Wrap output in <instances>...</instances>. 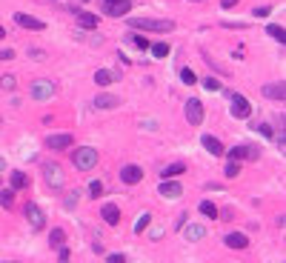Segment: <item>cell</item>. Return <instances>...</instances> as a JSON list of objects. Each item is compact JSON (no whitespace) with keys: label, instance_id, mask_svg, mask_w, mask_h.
Segmentation results:
<instances>
[{"label":"cell","instance_id":"1","mask_svg":"<svg viewBox=\"0 0 286 263\" xmlns=\"http://www.w3.org/2000/svg\"><path fill=\"white\" fill-rule=\"evenodd\" d=\"M132 29H143V32H172L175 29V20H157V17H132L129 20Z\"/></svg>","mask_w":286,"mask_h":263},{"label":"cell","instance_id":"2","mask_svg":"<svg viewBox=\"0 0 286 263\" xmlns=\"http://www.w3.org/2000/svg\"><path fill=\"white\" fill-rule=\"evenodd\" d=\"M72 160H75V166H78L80 172H92V169L98 166V149H92V146H80V149H75Z\"/></svg>","mask_w":286,"mask_h":263},{"label":"cell","instance_id":"3","mask_svg":"<svg viewBox=\"0 0 286 263\" xmlns=\"http://www.w3.org/2000/svg\"><path fill=\"white\" fill-rule=\"evenodd\" d=\"M54 92H57V89H54V83L52 80H34L32 86H29V98L40 100V103H43V100H52L54 98Z\"/></svg>","mask_w":286,"mask_h":263},{"label":"cell","instance_id":"4","mask_svg":"<svg viewBox=\"0 0 286 263\" xmlns=\"http://www.w3.org/2000/svg\"><path fill=\"white\" fill-rule=\"evenodd\" d=\"M43 178L52 189H63V183H66V175L57 163H43Z\"/></svg>","mask_w":286,"mask_h":263},{"label":"cell","instance_id":"5","mask_svg":"<svg viewBox=\"0 0 286 263\" xmlns=\"http://www.w3.org/2000/svg\"><path fill=\"white\" fill-rule=\"evenodd\" d=\"M183 115H186V120H189V126H201L203 123V103L198 98H189L186 100Z\"/></svg>","mask_w":286,"mask_h":263},{"label":"cell","instance_id":"6","mask_svg":"<svg viewBox=\"0 0 286 263\" xmlns=\"http://www.w3.org/2000/svg\"><path fill=\"white\" fill-rule=\"evenodd\" d=\"M229 103H232V115L240 117V120H246V117L252 115V103L243 98V95H235V92H229Z\"/></svg>","mask_w":286,"mask_h":263},{"label":"cell","instance_id":"7","mask_svg":"<svg viewBox=\"0 0 286 263\" xmlns=\"http://www.w3.org/2000/svg\"><path fill=\"white\" fill-rule=\"evenodd\" d=\"M103 12L109 17H126L132 12V3L129 0H103Z\"/></svg>","mask_w":286,"mask_h":263},{"label":"cell","instance_id":"8","mask_svg":"<svg viewBox=\"0 0 286 263\" xmlns=\"http://www.w3.org/2000/svg\"><path fill=\"white\" fill-rule=\"evenodd\" d=\"M223 155L237 163V160H255L258 158V149L255 146H232V149H223Z\"/></svg>","mask_w":286,"mask_h":263},{"label":"cell","instance_id":"9","mask_svg":"<svg viewBox=\"0 0 286 263\" xmlns=\"http://www.w3.org/2000/svg\"><path fill=\"white\" fill-rule=\"evenodd\" d=\"M26 217H29L32 232H40L43 226H46V214L40 212V206H37V203H26Z\"/></svg>","mask_w":286,"mask_h":263},{"label":"cell","instance_id":"10","mask_svg":"<svg viewBox=\"0 0 286 263\" xmlns=\"http://www.w3.org/2000/svg\"><path fill=\"white\" fill-rule=\"evenodd\" d=\"M120 181L126 183V186H135V183L143 181V169H140V166H135V163L123 166V169H120Z\"/></svg>","mask_w":286,"mask_h":263},{"label":"cell","instance_id":"11","mask_svg":"<svg viewBox=\"0 0 286 263\" xmlns=\"http://www.w3.org/2000/svg\"><path fill=\"white\" fill-rule=\"evenodd\" d=\"M15 23L17 26H23V29H32V32H43V29H46L43 20H37V17H32V15H23V12H17L15 15Z\"/></svg>","mask_w":286,"mask_h":263},{"label":"cell","instance_id":"12","mask_svg":"<svg viewBox=\"0 0 286 263\" xmlns=\"http://www.w3.org/2000/svg\"><path fill=\"white\" fill-rule=\"evenodd\" d=\"M72 143H75V137H72V134H49V137H46V146L54 149V152H60V149H69Z\"/></svg>","mask_w":286,"mask_h":263},{"label":"cell","instance_id":"13","mask_svg":"<svg viewBox=\"0 0 286 263\" xmlns=\"http://www.w3.org/2000/svg\"><path fill=\"white\" fill-rule=\"evenodd\" d=\"M75 17H78V26L80 29H95L98 26V15L95 12H83V9H72Z\"/></svg>","mask_w":286,"mask_h":263},{"label":"cell","instance_id":"14","mask_svg":"<svg viewBox=\"0 0 286 263\" xmlns=\"http://www.w3.org/2000/svg\"><path fill=\"white\" fill-rule=\"evenodd\" d=\"M157 195H163V197H169V200H175V197L183 195V186H181V183H175V181H163V183H160V189H157Z\"/></svg>","mask_w":286,"mask_h":263},{"label":"cell","instance_id":"15","mask_svg":"<svg viewBox=\"0 0 286 263\" xmlns=\"http://www.w3.org/2000/svg\"><path fill=\"white\" fill-rule=\"evenodd\" d=\"M223 243H226L229 249H246L249 246V237H246L243 232H229V235L223 237Z\"/></svg>","mask_w":286,"mask_h":263},{"label":"cell","instance_id":"16","mask_svg":"<svg viewBox=\"0 0 286 263\" xmlns=\"http://www.w3.org/2000/svg\"><path fill=\"white\" fill-rule=\"evenodd\" d=\"M263 95H266L269 100H278V103H284L286 89H284V83H266V86H263Z\"/></svg>","mask_w":286,"mask_h":263},{"label":"cell","instance_id":"17","mask_svg":"<svg viewBox=\"0 0 286 263\" xmlns=\"http://www.w3.org/2000/svg\"><path fill=\"white\" fill-rule=\"evenodd\" d=\"M201 143H203V149H206L212 158H220V155H223V143H220L218 137H212V134H203Z\"/></svg>","mask_w":286,"mask_h":263},{"label":"cell","instance_id":"18","mask_svg":"<svg viewBox=\"0 0 286 263\" xmlns=\"http://www.w3.org/2000/svg\"><path fill=\"white\" fill-rule=\"evenodd\" d=\"M101 217L109 223V226H118L120 223V209L115 206V203H106V206L101 209Z\"/></svg>","mask_w":286,"mask_h":263},{"label":"cell","instance_id":"19","mask_svg":"<svg viewBox=\"0 0 286 263\" xmlns=\"http://www.w3.org/2000/svg\"><path fill=\"white\" fill-rule=\"evenodd\" d=\"M183 237L186 240H203L206 237V226H201V223H189V226H183Z\"/></svg>","mask_w":286,"mask_h":263},{"label":"cell","instance_id":"20","mask_svg":"<svg viewBox=\"0 0 286 263\" xmlns=\"http://www.w3.org/2000/svg\"><path fill=\"white\" fill-rule=\"evenodd\" d=\"M9 183H12V186H9V189H29V175H26V172H9Z\"/></svg>","mask_w":286,"mask_h":263},{"label":"cell","instance_id":"21","mask_svg":"<svg viewBox=\"0 0 286 263\" xmlns=\"http://www.w3.org/2000/svg\"><path fill=\"white\" fill-rule=\"evenodd\" d=\"M115 80H120L118 72H109V69H98L95 72V83L98 86H109V83H115Z\"/></svg>","mask_w":286,"mask_h":263},{"label":"cell","instance_id":"22","mask_svg":"<svg viewBox=\"0 0 286 263\" xmlns=\"http://www.w3.org/2000/svg\"><path fill=\"white\" fill-rule=\"evenodd\" d=\"M183 172H186L183 163H172V166H166V169L160 172V178H163V181H175V178H181Z\"/></svg>","mask_w":286,"mask_h":263},{"label":"cell","instance_id":"23","mask_svg":"<svg viewBox=\"0 0 286 263\" xmlns=\"http://www.w3.org/2000/svg\"><path fill=\"white\" fill-rule=\"evenodd\" d=\"M118 103H120V98H115V95H98L95 98V106L98 109H115Z\"/></svg>","mask_w":286,"mask_h":263},{"label":"cell","instance_id":"24","mask_svg":"<svg viewBox=\"0 0 286 263\" xmlns=\"http://www.w3.org/2000/svg\"><path fill=\"white\" fill-rule=\"evenodd\" d=\"M49 243H52V249H63V246H66V232H63V229H52Z\"/></svg>","mask_w":286,"mask_h":263},{"label":"cell","instance_id":"25","mask_svg":"<svg viewBox=\"0 0 286 263\" xmlns=\"http://www.w3.org/2000/svg\"><path fill=\"white\" fill-rule=\"evenodd\" d=\"M0 206L3 209H12L15 206V189H0Z\"/></svg>","mask_w":286,"mask_h":263},{"label":"cell","instance_id":"26","mask_svg":"<svg viewBox=\"0 0 286 263\" xmlns=\"http://www.w3.org/2000/svg\"><path fill=\"white\" fill-rule=\"evenodd\" d=\"M198 209H201V214H206V217H218V212H220L212 200H201V206H198Z\"/></svg>","mask_w":286,"mask_h":263},{"label":"cell","instance_id":"27","mask_svg":"<svg viewBox=\"0 0 286 263\" xmlns=\"http://www.w3.org/2000/svg\"><path fill=\"white\" fill-rule=\"evenodd\" d=\"M126 40H129V43H135L137 49H143V52H146V49L152 46V43H149V37H143V34H129Z\"/></svg>","mask_w":286,"mask_h":263},{"label":"cell","instance_id":"28","mask_svg":"<svg viewBox=\"0 0 286 263\" xmlns=\"http://www.w3.org/2000/svg\"><path fill=\"white\" fill-rule=\"evenodd\" d=\"M266 34H269L272 40H278V43H286V32H284V26H269V29H266Z\"/></svg>","mask_w":286,"mask_h":263},{"label":"cell","instance_id":"29","mask_svg":"<svg viewBox=\"0 0 286 263\" xmlns=\"http://www.w3.org/2000/svg\"><path fill=\"white\" fill-rule=\"evenodd\" d=\"M203 89H206V92H220L223 83H220L218 78H203Z\"/></svg>","mask_w":286,"mask_h":263},{"label":"cell","instance_id":"30","mask_svg":"<svg viewBox=\"0 0 286 263\" xmlns=\"http://www.w3.org/2000/svg\"><path fill=\"white\" fill-rule=\"evenodd\" d=\"M181 80H183L186 86H195V83H198V75H195L192 69H181Z\"/></svg>","mask_w":286,"mask_h":263},{"label":"cell","instance_id":"31","mask_svg":"<svg viewBox=\"0 0 286 263\" xmlns=\"http://www.w3.org/2000/svg\"><path fill=\"white\" fill-rule=\"evenodd\" d=\"M149 49H152L155 57H166L169 54V43H155V46H149Z\"/></svg>","mask_w":286,"mask_h":263},{"label":"cell","instance_id":"32","mask_svg":"<svg viewBox=\"0 0 286 263\" xmlns=\"http://www.w3.org/2000/svg\"><path fill=\"white\" fill-rule=\"evenodd\" d=\"M149 223H152V214H149V212H143V214H140V220H137V223H135V232H137V235H140V232L146 229Z\"/></svg>","mask_w":286,"mask_h":263},{"label":"cell","instance_id":"33","mask_svg":"<svg viewBox=\"0 0 286 263\" xmlns=\"http://www.w3.org/2000/svg\"><path fill=\"white\" fill-rule=\"evenodd\" d=\"M223 175H226V178H237V175H240V163H235V160H229V166L223 169Z\"/></svg>","mask_w":286,"mask_h":263},{"label":"cell","instance_id":"34","mask_svg":"<svg viewBox=\"0 0 286 263\" xmlns=\"http://www.w3.org/2000/svg\"><path fill=\"white\" fill-rule=\"evenodd\" d=\"M89 195H92V197H101L103 195V183L101 181H92V183H89Z\"/></svg>","mask_w":286,"mask_h":263},{"label":"cell","instance_id":"35","mask_svg":"<svg viewBox=\"0 0 286 263\" xmlns=\"http://www.w3.org/2000/svg\"><path fill=\"white\" fill-rule=\"evenodd\" d=\"M0 86H3V89H15L17 78H15V75H6V78H0Z\"/></svg>","mask_w":286,"mask_h":263},{"label":"cell","instance_id":"36","mask_svg":"<svg viewBox=\"0 0 286 263\" xmlns=\"http://www.w3.org/2000/svg\"><path fill=\"white\" fill-rule=\"evenodd\" d=\"M272 15V6H258L255 9V17H269Z\"/></svg>","mask_w":286,"mask_h":263},{"label":"cell","instance_id":"37","mask_svg":"<svg viewBox=\"0 0 286 263\" xmlns=\"http://www.w3.org/2000/svg\"><path fill=\"white\" fill-rule=\"evenodd\" d=\"M29 57H32V60H46V52L43 49H29Z\"/></svg>","mask_w":286,"mask_h":263},{"label":"cell","instance_id":"38","mask_svg":"<svg viewBox=\"0 0 286 263\" xmlns=\"http://www.w3.org/2000/svg\"><path fill=\"white\" fill-rule=\"evenodd\" d=\"M252 129H255V132H260V134H266V137H272V129L266 126V123H255Z\"/></svg>","mask_w":286,"mask_h":263},{"label":"cell","instance_id":"39","mask_svg":"<svg viewBox=\"0 0 286 263\" xmlns=\"http://www.w3.org/2000/svg\"><path fill=\"white\" fill-rule=\"evenodd\" d=\"M78 195H80V192H72V195L66 197V209H75V206H78Z\"/></svg>","mask_w":286,"mask_h":263},{"label":"cell","instance_id":"40","mask_svg":"<svg viewBox=\"0 0 286 263\" xmlns=\"http://www.w3.org/2000/svg\"><path fill=\"white\" fill-rule=\"evenodd\" d=\"M186 217H189V212H181V214H178V220H175V226H178V229H183V226H186Z\"/></svg>","mask_w":286,"mask_h":263},{"label":"cell","instance_id":"41","mask_svg":"<svg viewBox=\"0 0 286 263\" xmlns=\"http://www.w3.org/2000/svg\"><path fill=\"white\" fill-rule=\"evenodd\" d=\"M106 263H126L123 255H106Z\"/></svg>","mask_w":286,"mask_h":263},{"label":"cell","instance_id":"42","mask_svg":"<svg viewBox=\"0 0 286 263\" xmlns=\"http://www.w3.org/2000/svg\"><path fill=\"white\" fill-rule=\"evenodd\" d=\"M12 57H15V52H12V49H3V52H0V60H12Z\"/></svg>","mask_w":286,"mask_h":263},{"label":"cell","instance_id":"43","mask_svg":"<svg viewBox=\"0 0 286 263\" xmlns=\"http://www.w3.org/2000/svg\"><path fill=\"white\" fill-rule=\"evenodd\" d=\"M220 6L223 9H232V6H237V0H220Z\"/></svg>","mask_w":286,"mask_h":263},{"label":"cell","instance_id":"44","mask_svg":"<svg viewBox=\"0 0 286 263\" xmlns=\"http://www.w3.org/2000/svg\"><path fill=\"white\" fill-rule=\"evenodd\" d=\"M60 263H69V249L66 246L60 249Z\"/></svg>","mask_w":286,"mask_h":263},{"label":"cell","instance_id":"45","mask_svg":"<svg viewBox=\"0 0 286 263\" xmlns=\"http://www.w3.org/2000/svg\"><path fill=\"white\" fill-rule=\"evenodd\" d=\"M3 37H6V29H3V26H0V40H3Z\"/></svg>","mask_w":286,"mask_h":263},{"label":"cell","instance_id":"46","mask_svg":"<svg viewBox=\"0 0 286 263\" xmlns=\"http://www.w3.org/2000/svg\"><path fill=\"white\" fill-rule=\"evenodd\" d=\"M3 166H6V160H3V158H0V169H3Z\"/></svg>","mask_w":286,"mask_h":263},{"label":"cell","instance_id":"47","mask_svg":"<svg viewBox=\"0 0 286 263\" xmlns=\"http://www.w3.org/2000/svg\"><path fill=\"white\" fill-rule=\"evenodd\" d=\"M9 263H15V261H9Z\"/></svg>","mask_w":286,"mask_h":263},{"label":"cell","instance_id":"48","mask_svg":"<svg viewBox=\"0 0 286 263\" xmlns=\"http://www.w3.org/2000/svg\"><path fill=\"white\" fill-rule=\"evenodd\" d=\"M198 3H201V0H198Z\"/></svg>","mask_w":286,"mask_h":263}]
</instances>
